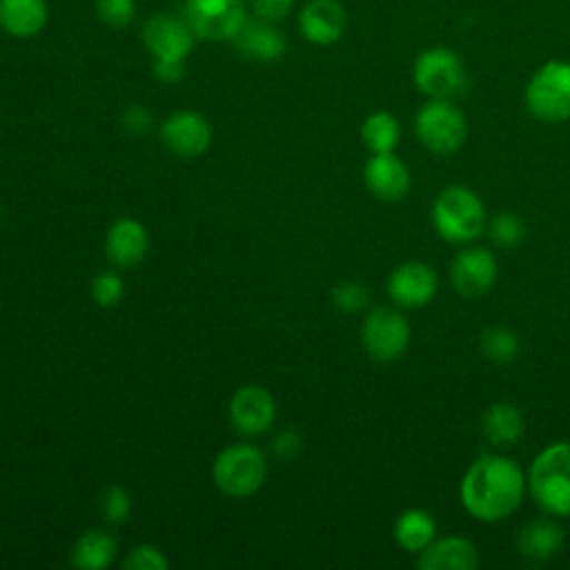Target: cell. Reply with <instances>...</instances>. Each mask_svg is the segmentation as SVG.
Listing matches in <instances>:
<instances>
[{"label": "cell", "mask_w": 570, "mask_h": 570, "mask_svg": "<svg viewBox=\"0 0 570 570\" xmlns=\"http://www.w3.org/2000/svg\"><path fill=\"white\" fill-rule=\"evenodd\" d=\"M151 120H154V116H151L149 109L142 107V105H129V107L122 111V116H120L122 129L129 131V134H134V136L147 134L149 127H151Z\"/></svg>", "instance_id": "cell-33"}, {"label": "cell", "mask_w": 570, "mask_h": 570, "mask_svg": "<svg viewBox=\"0 0 570 570\" xmlns=\"http://www.w3.org/2000/svg\"><path fill=\"white\" fill-rule=\"evenodd\" d=\"M247 2L252 7L254 16L263 18V20H269V22H276V20L285 18L296 4V0H247Z\"/></svg>", "instance_id": "cell-35"}, {"label": "cell", "mask_w": 570, "mask_h": 570, "mask_svg": "<svg viewBox=\"0 0 570 570\" xmlns=\"http://www.w3.org/2000/svg\"><path fill=\"white\" fill-rule=\"evenodd\" d=\"M272 450L278 459H294L303 450V439L294 428H285L272 439Z\"/></svg>", "instance_id": "cell-34"}, {"label": "cell", "mask_w": 570, "mask_h": 570, "mask_svg": "<svg viewBox=\"0 0 570 570\" xmlns=\"http://www.w3.org/2000/svg\"><path fill=\"white\" fill-rule=\"evenodd\" d=\"M361 138L372 154L394 151L401 140V125L396 116L385 109L372 111L361 125Z\"/></svg>", "instance_id": "cell-25"}, {"label": "cell", "mask_w": 570, "mask_h": 570, "mask_svg": "<svg viewBox=\"0 0 570 570\" xmlns=\"http://www.w3.org/2000/svg\"><path fill=\"white\" fill-rule=\"evenodd\" d=\"M47 20V0H0V29L13 38L38 36Z\"/></svg>", "instance_id": "cell-20"}, {"label": "cell", "mask_w": 570, "mask_h": 570, "mask_svg": "<svg viewBox=\"0 0 570 570\" xmlns=\"http://www.w3.org/2000/svg\"><path fill=\"white\" fill-rule=\"evenodd\" d=\"M303 38L318 47L338 42L347 29V11L338 0H309L298 13Z\"/></svg>", "instance_id": "cell-15"}, {"label": "cell", "mask_w": 570, "mask_h": 570, "mask_svg": "<svg viewBox=\"0 0 570 570\" xmlns=\"http://www.w3.org/2000/svg\"><path fill=\"white\" fill-rule=\"evenodd\" d=\"M332 303L336 309L345 312V314H354V312H361L367 301H370V294L365 289L363 283L358 281H341L332 287Z\"/></svg>", "instance_id": "cell-30"}, {"label": "cell", "mask_w": 570, "mask_h": 570, "mask_svg": "<svg viewBox=\"0 0 570 570\" xmlns=\"http://www.w3.org/2000/svg\"><path fill=\"white\" fill-rule=\"evenodd\" d=\"M499 265L490 249L465 247L450 265V283L463 298H479L488 294L497 281Z\"/></svg>", "instance_id": "cell-11"}, {"label": "cell", "mask_w": 570, "mask_h": 570, "mask_svg": "<svg viewBox=\"0 0 570 570\" xmlns=\"http://www.w3.org/2000/svg\"><path fill=\"white\" fill-rule=\"evenodd\" d=\"M118 550V541L111 532L91 528L82 532L71 548V563L80 570H102L107 568Z\"/></svg>", "instance_id": "cell-23"}, {"label": "cell", "mask_w": 570, "mask_h": 570, "mask_svg": "<svg viewBox=\"0 0 570 570\" xmlns=\"http://www.w3.org/2000/svg\"><path fill=\"white\" fill-rule=\"evenodd\" d=\"M98 508L100 514L107 523L111 525H120L127 521V517L131 514V497L122 485H107L100 497H98Z\"/></svg>", "instance_id": "cell-28"}, {"label": "cell", "mask_w": 570, "mask_h": 570, "mask_svg": "<svg viewBox=\"0 0 570 570\" xmlns=\"http://www.w3.org/2000/svg\"><path fill=\"white\" fill-rule=\"evenodd\" d=\"M479 350L492 363H510L521 352L519 334L503 325H490L479 334Z\"/></svg>", "instance_id": "cell-26"}, {"label": "cell", "mask_w": 570, "mask_h": 570, "mask_svg": "<svg viewBox=\"0 0 570 570\" xmlns=\"http://www.w3.org/2000/svg\"><path fill=\"white\" fill-rule=\"evenodd\" d=\"M419 142L439 156L459 151L468 138V120L454 100L430 98L414 118Z\"/></svg>", "instance_id": "cell-6"}, {"label": "cell", "mask_w": 570, "mask_h": 570, "mask_svg": "<svg viewBox=\"0 0 570 570\" xmlns=\"http://www.w3.org/2000/svg\"><path fill=\"white\" fill-rule=\"evenodd\" d=\"M439 287L436 272L423 261H405L387 276V296L405 309L425 307Z\"/></svg>", "instance_id": "cell-12"}, {"label": "cell", "mask_w": 570, "mask_h": 570, "mask_svg": "<svg viewBox=\"0 0 570 570\" xmlns=\"http://www.w3.org/2000/svg\"><path fill=\"white\" fill-rule=\"evenodd\" d=\"M410 323L394 307H374L361 325V341L365 352L379 363H392L410 345Z\"/></svg>", "instance_id": "cell-9"}, {"label": "cell", "mask_w": 570, "mask_h": 570, "mask_svg": "<svg viewBox=\"0 0 570 570\" xmlns=\"http://www.w3.org/2000/svg\"><path fill=\"white\" fill-rule=\"evenodd\" d=\"M196 40L187 20L178 16L156 13L142 24V42L154 60H185Z\"/></svg>", "instance_id": "cell-10"}, {"label": "cell", "mask_w": 570, "mask_h": 570, "mask_svg": "<svg viewBox=\"0 0 570 570\" xmlns=\"http://www.w3.org/2000/svg\"><path fill=\"white\" fill-rule=\"evenodd\" d=\"M563 546V530L554 519L528 521L517 534V550L528 561L541 563L552 559Z\"/></svg>", "instance_id": "cell-22"}, {"label": "cell", "mask_w": 570, "mask_h": 570, "mask_svg": "<svg viewBox=\"0 0 570 570\" xmlns=\"http://www.w3.org/2000/svg\"><path fill=\"white\" fill-rule=\"evenodd\" d=\"M96 16L111 29H125L136 18V0H96Z\"/></svg>", "instance_id": "cell-31"}, {"label": "cell", "mask_w": 570, "mask_h": 570, "mask_svg": "<svg viewBox=\"0 0 570 570\" xmlns=\"http://www.w3.org/2000/svg\"><path fill=\"white\" fill-rule=\"evenodd\" d=\"M363 180L370 194L387 203H396L405 198V194L412 187L410 169L394 151L372 154L363 167Z\"/></svg>", "instance_id": "cell-16"}, {"label": "cell", "mask_w": 570, "mask_h": 570, "mask_svg": "<svg viewBox=\"0 0 570 570\" xmlns=\"http://www.w3.org/2000/svg\"><path fill=\"white\" fill-rule=\"evenodd\" d=\"M416 566L423 570H474L479 566V550L465 537L434 539L419 552Z\"/></svg>", "instance_id": "cell-19"}, {"label": "cell", "mask_w": 570, "mask_h": 570, "mask_svg": "<svg viewBox=\"0 0 570 570\" xmlns=\"http://www.w3.org/2000/svg\"><path fill=\"white\" fill-rule=\"evenodd\" d=\"M183 18L198 40H232L247 20V0H185Z\"/></svg>", "instance_id": "cell-8"}, {"label": "cell", "mask_w": 570, "mask_h": 570, "mask_svg": "<svg viewBox=\"0 0 570 570\" xmlns=\"http://www.w3.org/2000/svg\"><path fill=\"white\" fill-rule=\"evenodd\" d=\"M525 107L543 122L570 120V62H543L525 85Z\"/></svg>", "instance_id": "cell-5"}, {"label": "cell", "mask_w": 570, "mask_h": 570, "mask_svg": "<svg viewBox=\"0 0 570 570\" xmlns=\"http://www.w3.org/2000/svg\"><path fill=\"white\" fill-rule=\"evenodd\" d=\"M0 218H2V207H0Z\"/></svg>", "instance_id": "cell-37"}, {"label": "cell", "mask_w": 570, "mask_h": 570, "mask_svg": "<svg viewBox=\"0 0 570 570\" xmlns=\"http://www.w3.org/2000/svg\"><path fill=\"white\" fill-rule=\"evenodd\" d=\"M160 138L176 156L196 158L212 145V125L194 109H178L160 125Z\"/></svg>", "instance_id": "cell-14"}, {"label": "cell", "mask_w": 570, "mask_h": 570, "mask_svg": "<svg viewBox=\"0 0 570 570\" xmlns=\"http://www.w3.org/2000/svg\"><path fill=\"white\" fill-rule=\"evenodd\" d=\"M89 292H91V298H94L96 305L116 307L125 296V283H122L120 274L102 272V274L94 276V281L89 285Z\"/></svg>", "instance_id": "cell-29"}, {"label": "cell", "mask_w": 570, "mask_h": 570, "mask_svg": "<svg viewBox=\"0 0 570 570\" xmlns=\"http://www.w3.org/2000/svg\"><path fill=\"white\" fill-rule=\"evenodd\" d=\"M528 481L514 459L483 454L470 463L461 479V505L483 523L508 519L523 501Z\"/></svg>", "instance_id": "cell-1"}, {"label": "cell", "mask_w": 570, "mask_h": 570, "mask_svg": "<svg viewBox=\"0 0 570 570\" xmlns=\"http://www.w3.org/2000/svg\"><path fill=\"white\" fill-rule=\"evenodd\" d=\"M528 490L550 517H570V441L543 448L528 470Z\"/></svg>", "instance_id": "cell-2"}, {"label": "cell", "mask_w": 570, "mask_h": 570, "mask_svg": "<svg viewBox=\"0 0 570 570\" xmlns=\"http://www.w3.org/2000/svg\"><path fill=\"white\" fill-rule=\"evenodd\" d=\"M432 225L436 234L448 243H472L488 227L485 205L470 187L450 185L434 198Z\"/></svg>", "instance_id": "cell-3"}, {"label": "cell", "mask_w": 570, "mask_h": 570, "mask_svg": "<svg viewBox=\"0 0 570 570\" xmlns=\"http://www.w3.org/2000/svg\"><path fill=\"white\" fill-rule=\"evenodd\" d=\"M436 539V523L428 510L407 508L394 521V541L405 550L419 554Z\"/></svg>", "instance_id": "cell-24"}, {"label": "cell", "mask_w": 570, "mask_h": 570, "mask_svg": "<svg viewBox=\"0 0 570 570\" xmlns=\"http://www.w3.org/2000/svg\"><path fill=\"white\" fill-rule=\"evenodd\" d=\"M412 80L428 98L454 100L468 87V71L452 49L430 47L416 56L412 65Z\"/></svg>", "instance_id": "cell-7"}, {"label": "cell", "mask_w": 570, "mask_h": 570, "mask_svg": "<svg viewBox=\"0 0 570 570\" xmlns=\"http://www.w3.org/2000/svg\"><path fill=\"white\" fill-rule=\"evenodd\" d=\"M149 249V234L136 218H118L105 236V254L116 267L138 265Z\"/></svg>", "instance_id": "cell-18"}, {"label": "cell", "mask_w": 570, "mask_h": 570, "mask_svg": "<svg viewBox=\"0 0 570 570\" xmlns=\"http://www.w3.org/2000/svg\"><path fill=\"white\" fill-rule=\"evenodd\" d=\"M151 71L160 82L174 85L185 76V60H154Z\"/></svg>", "instance_id": "cell-36"}, {"label": "cell", "mask_w": 570, "mask_h": 570, "mask_svg": "<svg viewBox=\"0 0 570 570\" xmlns=\"http://www.w3.org/2000/svg\"><path fill=\"white\" fill-rule=\"evenodd\" d=\"M267 476L265 454L252 443H232L223 448L212 465L216 488L227 497H252Z\"/></svg>", "instance_id": "cell-4"}, {"label": "cell", "mask_w": 570, "mask_h": 570, "mask_svg": "<svg viewBox=\"0 0 570 570\" xmlns=\"http://www.w3.org/2000/svg\"><path fill=\"white\" fill-rule=\"evenodd\" d=\"M229 423L245 436L267 432L276 419V401L263 385H243L229 399Z\"/></svg>", "instance_id": "cell-13"}, {"label": "cell", "mask_w": 570, "mask_h": 570, "mask_svg": "<svg viewBox=\"0 0 570 570\" xmlns=\"http://www.w3.org/2000/svg\"><path fill=\"white\" fill-rule=\"evenodd\" d=\"M122 568L127 570H165L169 568L167 557L160 552V548L151 543H140L127 552L122 559Z\"/></svg>", "instance_id": "cell-32"}, {"label": "cell", "mask_w": 570, "mask_h": 570, "mask_svg": "<svg viewBox=\"0 0 570 570\" xmlns=\"http://www.w3.org/2000/svg\"><path fill=\"white\" fill-rule=\"evenodd\" d=\"M481 432L490 445L508 450L514 443H519V439L523 436L525 421H523L521 410L514 403L499 401V403H492L483 412Z\"/></svg>", "instance_id": "cell-21"}, {"label": "cell", "mask_w": 570, "mask_h": 570, "mask_svg": "<svg viewBox=\"0 0 570 570\" xmlns=\"http://www.w3.org/2000/svg\"><path fill=\"white\" fill-rule=\"evenodd\" d=\"M245 60L252 62H276L287 51L285 36L263 18H247L238 33L229 40Z\"/></svg>", "instance_id": "cell-17"}, {"label": "cell", "mask_w": 570, "mask_h": 570, "mask_svg": "<svg viewBox=\"0 0 570 570\" xmlns=\"http://www.w3.org/2000/svg\"><path fill=\"white\" fill-rule=\"evenodd\" d=\"M485 232L490 234L494 245L510 249V247H517V245L523 243V238H525V223L517 214H512V212H501V214H497L488 223Z\"/></svg>", "instance_id": "cell-27"}]
</instances>
